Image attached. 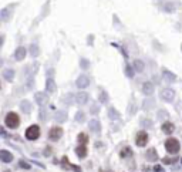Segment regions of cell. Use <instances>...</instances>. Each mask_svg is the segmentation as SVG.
Listing matches in <instances>:
<instances>
[{"label": "cell", "mask_w": 182, "mask_h": 172, "mask_svg": "<svg viewBox=\"0 0 182 172\" xmlns=\"http://www.w3.org/2000/svg\"><path fill=\"white\" fill-rule=\"evenodd\" d=\"M4 124L9 127V128H17L19 124H20V118L16 112H9L4 118Z\"/></svg>", "instance_id": "cell-1"}, {"label": "cell", "mask_w": 182, "mask_h": 172, "mask_svg": "<svg viewBox=\"0 0 182 172\" xmlns=\"http://www.w3.org/2000/svg\"><path fill=\"white\" fill-rule=\"evenodd\" d=\"M165 149L169 154H176L179 151V142L175 138H168L165 141Z\"/></svg>", "instance_id": "cell-2"}, {"label": "cell", "mask_w": 182, "mask_h": 172, "mask_svg": "<svg viewBox=\"0 0 182 172\" xmlns=\"http://www.w3.org/2000/svg\"><path fill=\"white\" fill-rule=\"evenodd\" d=\"M40 137V128H39V125H31L29 128L26 129V138L30 139V141H34V139H37Z\"/></svg>", "instance_id": "cell-3"}, {"label": "cell", "mask_w": 182, "mask_h": 172, "mask_svg": "<svg viewBox=\"0 0 182 172\" xmlns=\"http://www.w3.org/2000/svg\"><path fill=\"white\" fill-rule=\"evenodd\" d=\"M147 142H148V134L145 131H139L135 137V144L138 147H144Z\"/></svg>", "instance_id": "cell-4"}, {"label": "cell", "mask_w": 182, "mask_h": 172, "mask_svg": "<svg viewBox=\"0 0 182 172\" xmlns=\"http://www.w3.org/2000/svg\"><path fill=\"white\" fill-rule=\"evenodd\" d=\"M161 97L164 101H168L171 102L174 98H175V91L174 90H171V88H165V90H162L161 91Z\"/></svg>", "instance_id": "cell-5"}, {"label": "cell", "mask_w": 182, "mask_h": 172, "mask_svg": "<svg viewBox=\"0 0 182 172\" xmlns=\"http://www.w3.org/2000/svg\"><path fill=\"white\" fill-rule=\"evenodd\" d=\"M61 135H63V129H61L60 127H53V128L50 129L48 137H50L51 141H57V139L61 138Z\"/></svg>", "instance_id": "cell-6"}, {"label": "cell", "mask_w": 182, "mask_h": 172, "mask_svg": "<svg viewBox=\"0 0 182 172\" xmlns=\"http://www.w3.org/2000/svg\"><path fill=\"white\" fill-rule=\"evenodd\" d=\"M75 84H77L78 88H85L88 84H90V78H88L87 75L83 74V75H80V77L77 78V83H75Z\"/></svg>", "instance_id": "cell-7"}, {"label": "cell", "mask_w": 182, "mask_h": 172, "mask_svg": "<svg viewBox=\"0 0 182 172\" xmlns=\"http://www.w3.org/2000/svg\"><path fill=\"white\" fill-rule=\"evenodd\" d=\"M14 57H16L17 61H21L24 57H26V48H24L23 46L17 47V48H16V53H14Z\"/></svg>", "instance_id": "cell-8"}, {"label": "cell", "mask_w": 182, "mask_h": 172, "mask_svg": "<svg viewBox=\"0 0 182 172\" xmlns=\"http://www.w3.org/2000/svg\"><path fill=\"white\" fill-rule=\"evenodd\" d=\"M0 159L3 162H10L11 159H13V155H11L9 151H6V149H2V151H0Z\"/></svg>", "instance_id": "cell-9"}, {"label": "cell", "mask_w": 182, "mask_h": 172, "mask_svg": "<svg viewBox=\"0 0 182 172\" xmlns=\"http://www.w3.org/2000/svg\"><path fill=\"white\" fill-rule=\"evenodd\" d=\"M34 98H36L37 104H40V105H43V104H46V102H47V95L44 94V93H36Z\"/></svg>", "instance_id": "cell-10"}, {"label": "cell", "mask_w": 182, "mask_h": 172, "mask_svg": "<svg viewBox=\"0 0 182 172\" xmlns=\"http://www.w3.org/2000/svg\"><path fill=\"white\" fill-rule=\"evenodd\" d=\"M142 91H144V94L149 95L154 93V85H152V83H149V81H147V83H144V85H142Z\"/></svg>", "instance_id": "cell-11"}, {"label": "cell", "mask_w": 182, "mask_h": 172, "mask_svg": "<svg viewBox=\"0 0 182 172\" xmlns=\"http://www.w3.org/2000/svg\"><path fill=\"white\" fill-rule=\"evenodd\" d=\"M75 101H77L78 104H85V102L88 101V94H85V93H78V94L75 95Z\"/></svg>", "instance_id": "cell-12"}, {"label": "cell", "mask_w": 182, "mask_h": 172, "mask_svg": "<svg viewBox=\"0 0 182 172\" xmlns=\"http://www.w3.org/2000/svg\"><path fill=\"white\" fill-rule=\"evenodd\" d=\"M10 10L11 7H6V9H2V11H0V16H2V20L3 21H7L9 19H10Z\"/></svg>", "instance_id": "cell-13"}, {"label": "cell", "mask_w": 182, "mask_h": 172, "mask_svg": "<svg viewBox=\"0 0 182 172\" xmlns=\"http://www.w3.org/2000/svg\"><path fill=\"white\" fill-rule=\"evenodd\" d=\"M46 90H47V93H54L56 91V84H54L53 78H48V80L46 81Z\"/></svg>", "instance_id": "cell-14"}, {"label": "cell", "mask_w": 182, "mask_h": 172, "mask_svg": "<svg viewBox=\"0 0 182 172\" xmlns=\"http://www.w3.org/2000/svg\"><path fill=\"white\" fill-rule=\"evenodd\" d=\"M174 129H175V127H174V124H171V122H165V124L162 125V131L165 132V134H172Z\"/></svg>", "instance_id": "cell-15"}, {"label": "cell", "mask_w": 182, "mask_h": 172, "mask_svg": "<svg viewBox=\"0 0 182 172\" xmlns=\"http://www.w3.org/2000/svg\"><path fill=\"white\" fill-rule=\"evenodd\" d=\"M3 77H4V80L11 81L14 78V71L10 70V68H6V70L3 71Z\"/></svg>", "instance_id": "cell-16"}, {"label": "cell", "mask_w": 182, "mask_h": 172, "mask_svg": "<svg viewBox=\"0 0 182 172\" xmlns=\"http://www.w3.org/2000/svg\"><path fill=\"white\" fill-rule=\"evenodd\" d=\"M147 158H148V161H157L158 159V155H157V151L154 148L148 149V152H147Z\"/></svg>", "instance_id": "cell-17"}, {"label": "cell", "mask_w": 182, "mask_h": 172, "mask_svg": "<svg viewBox=\"0 0 182 172\" xmlns=\"http://www.w3.org/2000/svg\"><path fill=\"white\" fill-rule=\"evenodd\" d=\"M75 154H77L80 158H84L85 155H87V148H85V145H80L77 149H75Z\"/></svg>", "instance_id": "cell-18"}, {"label": "cell", "mask_w": 182, "mask_h": 172, "mask_svg": "<svg viewBox=\"0 0 182 172\" xmlns=\"http://www.w3.org/2000/svg\"><path fill=\"white\" fill-rule=\"evenodd\" d=\"M90 129L94 132H98L100 129H101V127H100V122L97 121V120H93V121L90 122Z\"/></svg>", "instance_id": "cell-19"}, {"label": "cell", "mask_w": 182, "mask_h": 172, "mask_svg": "<svg viewBox=\"0 0 182 172\" xmlns=\"http://www.w3.org/2000/svg\"><path fill=\"white\" fill-rule=\"evenodd\" d=\"M20 107H21V110H23V112H26V114H29V112L31 111V104L29 101H23L20 104Z\"/></svg>", "instance_id": "cell-20"}, {"label": "cell", "mask_w": 182, "mask_h": 172, "mask_svg": "<svg viewBox=\"0 0 182 172\" xmlns=\"http://www.w3.org/2000/svg\"><path fill=\"white\" fill-rule=\"evenodd\" d=\"M134 68L137 70V73H141V71H144V63H142L141 60H135L134 61Z\"/></svg>", "instance_id": "cell-21"}, {"label": "cell", "mask_w": 182, "mask_h": 172, "mask_svg": "<svg viewBox=\"0 0 182 172\" xmlns=\"http://www.w3.org/2000/svg\"><path fill=\"white\" fill-rule=\"evenodd\" d=\"M120 155H121L122 158H127V156H131V155H132L131 148H130V147H125V148H122V149H121V154H120Z\"/></svg>", "instance_id": "cell-22"}, {"label": "cell", "mask_w": 182, "mask_h": 172, "mask_svg": "<svg viewBox=\"0 0 182 172\" xmlns=\"http://www.w3.org/2000/svg\"><path fill=\"white\" fill-rule=\"evenodd\" d=\"M108 115H110V118L111 120H118L120 118V114H118L117 110H114V108H110L108 110Z\"/></svg>", "instance_id": "cell-23"}, {"label": "cell", "mask_w": 182, "mask_h": 172, "mask_svg": "<svg viewBox=\"0 0 182 172\" xmlns=\"http://www.w3.org/2000/svg\"><path fill=\"white\" fill-rule=\"evenodd\" d=\"M66 118H67V114H66L64 111H58L57 114H56V120H57V121H60V122L66 121Z\"/></svg>", "instance_id": "cell-24"}, {"label": "cell", "mask_w": 182, "mask_h": 172, "mask_svg": "<svg viewBox=\"0 0 182 172\" xmlns=\"http://www.w3.org/2000/svg\"><path fill=\"white\" fill-rule=\"evenodd\" d=\"M164 77L166 78V81H175V74H172V73H169L168 70H164Z\"/></svg>", "instance_id": "cell-25"}, {"label": "cell", "mask_w": 182, "mask_h": 172, "mask_svg": "<svg viewBox=\"0 0 182 172\" xmlns=\"http://www.w3.org/2000/svg\"><path fill=\"white\" fill-rule=\"evenodd\" d=\"M39 53H40V51H39L37 46H36V44H31V46H30V54H31V56H33V57H37Z\"/></svg>", "instance_id": "cell-26"}, {"label": "cell", "mask_w": 182, "mask_h": 172, "mask_svg": "<svg viewBox=\"0 0 182 172\" xmlns=\"http://www.w3.org/2000/svg\"><path fill=\"white\" fill-rule=\"evenodd\" d=\"M87 141H88V137L85 134H80V135H78V142H81V145H84Z\"/></svg>", "instance_id": "cell-27"}, {"label": "cell", "mask_w": 182, "mask_h": 172, "mask_svg": "<svg viewBox=\"0 0 182 172\" xmlns=\"http://www.w3.org/2000/svg\"><path fill=\"white\" fill-rule=\"evenodd\" d=\"M100 101L101 102H107L108 101V95H107V93L105 91H102L101 94H100Z\"/></svg>", "instance_id": "cell-28"}, {"label": "cell", "mask_w": 182, "mask_h": 172, "mask_svg": "<svg viewBox=\"0 0 182 172\" xmlns=\"http://www.w3.org/2000/svg\"><path fill=\"white\" fill-rule=\"evenodd\" d=\"M75 121H78V122L84 121V112H77V115H75Z\"/></svg>", "instance_id": "cell-29"}, {"label": "cell", "mask_w": 182, "mask_h": 172, "mask_svg": "<svg viewBox=\"0 0 182 172\" xmlns=\"http://www.w3.org/2000/svg\"><path fill=\"white\" fill-rule=\"evenodd\" d=\"M125 73H127V75H128V77H132V75H134V71H132V68L130 67L128 64L125 66Z\"/></svg>", "instance_id": "cell-30"}, {"label": "cell", "mask_w": 182, "mask_h": 172, "mask_svg": "<svg viewBox=\"0 0 182 172\" xmlns=\"http://www.w3.org/2000/svg\"><path fill=\"white\" fill-rule=\"evenodd\" d=\"M162 161H164V164H174L176 161V158H164Z\"/></svg>", "instance_id": "cell-31"}, {"label": "cell", "mask_w": 182, "mask_h": 172, "mask_svg": "<svg viewBox=\"0 0 182 172\" xmlns=\"http://www.w3.org/2000/svg\"><path fill=\"white\" fill-rule=\"evenodd\" d=\"M81 67H83V68H87L88 67V61L85 60V58H83V60H81Z\"/></svg>", "instance_id": "cell-32"}, {"label": "cell", "mask_w": 182, "mask_h": 172, "mask_svg": "<svg viewBox=\"0 0 182 172\" xmlns=\"http://www.w3.org/2000/svg\"><path fill=\"white\" fill-rule=\"evenodd\" d=\"M152 105V101H145L144 102V108H151Z\"/></svg>", "instance_id": "cell-33"}, {"label": "cell", "mask_w": 182, "mask_h": 172, "mask_svg": "<svg viewBox=\"0 0 182 172\" xmlns=\"http://www.w3.org/2000/svg\"><path fill=\"white\" fill-rule=\"evenodd\" d=\"M154 171H155V172H164V169H162V166L157 165V166H155V168H154Z\"/></svg>", "instance_id": "cell-34"}, {"label": "cell", "mask_w": 182, "mask_h": 172, "mask_svg": "<svg viewBox=\"0 0 182 172\" xmlns=\"http://www.w3.org/2000/svg\"><path fill=\"white\" fill-rule=\"evenodd\" d=\"M20 166H24V168H30V165H29V164H26V162H23V161L20 162Z\"/></svg>", "instance_id": "cell-35"}, {"label": "cell", "mask_w": 182, "mask_h": 172, "mask_svg": "<svg viewBox=\"0 0 182 172\" xmlns=\"http://www.w3.org/2000/svg\"><path fill=\"white\" fill-rule=\"evenodd\" d=\"M66 101H67L68 104L71 102V94H68V97H66Z\"/></svg>", "instance_id": "cell-36"}, {"label": "cell", "mask_w": 182, "mask_h": 172, "mask_svg": "<svg viewBox=\"0 0 182 172\" xmlns=\"http://www.w3.org/2000/svg\"><path fill=\"white\" fill-rule=\"evenodd\" d=\"M4 172H10V171H9V169H6V171H4Z\"/></svg>", "instance_id": "cell-37"}, {"label": "cell", "mask_w": 182, "mask_h": 172, "mask_svg": "<svg viewBox=\"0 0 182 172\" xmlns=\"http://www.w3.org/2000/svg\"><path fill=\"white\" fill-rule=\"evenodd\" d=\"M181 162H182V158H181Z\"/></svg>", "instance_id": "cell-38"}]
</instances>
